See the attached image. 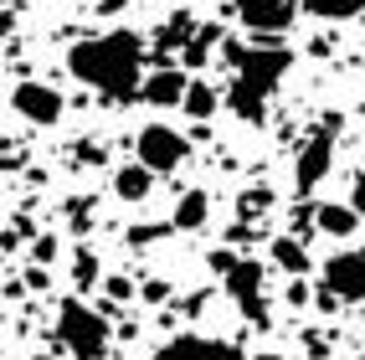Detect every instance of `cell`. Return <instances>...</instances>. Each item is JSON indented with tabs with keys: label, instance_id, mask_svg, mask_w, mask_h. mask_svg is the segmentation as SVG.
Listing matches in <instances>:
<instances>
[{
	"label": "cell",
	"instance_id": "8",
	"mask_svg": "<svg viewBox=\"0 0 365 360\" xmlns=\"http://www.w3.org/2000/svg\"><path fill=\"white\" fill-rule=\"evenodd\" d=\"M227 6L237 11V21H242L247 31H257V36H278V31L294 26V16H299L304 0H227Z\"/></svg>",
	"mask_w": 365,
	"mask_h": 360
},
{
	"label": "cell",
	"instance_id": "4",
	"mask_svg": "<svg viewBox=\"0 0 365 360\" xmlns=\"http://www.w3.org/2000/svg\"><path fill=\"white\" fill-rule=\"evenodd\" d=\"M334 139H339V113H324L319 124L304 134L299 155H294V190H299V196L319 190V180L329 175V165H334Z\"/></svg>",
	"mask_w": 365,
	"mask_h": 360
},
{
	"label": "cell",
	"instance_id": "28",
	"mask_svg": "<svg viewBox=\"0 0 365 360\" xmlns=\"http://www.w3.org/2000/svg\"><path fill=\"white\" fill-rule=\"evenodd\" d=\"M360 360H365V355H360Z\"/></svg>",
	"mask_w": 365,
	"mask_h": 360
},
{
	"label": "cell",
	"instance_id": "26",
	"mask_svg": "<svg viewBox=\"0 0 365 360\" xmlns=\"http://www.w3.org/2000/svg\"><path fill=\"white\" fill-rule=\"evenodd\" d=\"M257 360H294V355H257Z\"/></svg>",
	"mask_w": 365,
	"mask_h": 360
},
{
	"label": "cell",
	"instance_id": "6",
	"mask_svg": "<svg viewBox=\"0 0 365 360\" xmlns=\"http://www.w3.org/2000/svg\"><path fill=\"white\" fill-rule=\"evenodd\" d=\"M222 283H227L232 304L242 309V319H252V324H267V299H262V262H247V257H237L232 268L222 273Z\"/></svg>",
	"mask_w": 365,
	"mask_h": 360
},
{
	"label": "cell",
	"instance_id": "2",
	"mask_svg": "<svg viewBox=\"0 0 365 360\" xmlns=\"http://www.w3.org/2000/svg\"><path fill=\"white\" fill-rule=\"evenodd\" d=\"M232 57V83H227V108L242 118V124H262L267 103H273V93L283 88L288 67H294V52L288 46H227Z\"/></svg>",
	"mask_w": 365,
	"mask_h": 360
},
{
	"label": "cell",
	"instance_id": "3",
	"mask_svg": "<svg viewBox=\"0 0 365 360\" xmlns=\"http://www.w3.org/2000/svg\"><path fill=\"white\" fill-rule=\"evenodd\" d=\"M108 340H113V329L93 304H83V299H62L57 304V345L72 360H103Z\"/></svg>",
	"mask_w": 365,
	"mask_h": 360
},
{
	"label": "cell",
	"instance_id": "12",
	"mask_svg": "<svg viewBox=\"0 0 365 360\" xmlns=\"http://www.w3.org/2000/svg\"><path fill=\"white\" fill-rule=\"evenodd\" d=\"M150 190H155V170L144 160H129V165L113 170V196L118 201H150Z\"/></svg>",
	"mask_w": 365,
	"mask_h": 360
},
{
	"label": "cell",
	"instance_id": "16",
	"mask_svg": "<svg viewBox=\"0 0 365 360\" xmlns=\"http://www.w3.org/2000/svg\"><path fill=\"white\" fill-rule=\"evenodd\" d=\"M273 262H278L283 273L304 278V273H309V247L299 242V237H273Z\"/></svg>",
	"mask_w": 365,
	"mask_h": 360
},
{
	"label": "cell",
	"instance_id": "22",
	"mask_svg": "<svg viewBox=\"0 0 365 360\" xmlns=\"http://www.w3.org/2000/svg\"><path fill=\"white\" fill-rule=\"evenodd\" d=\"M31 257L41 262V268H46V262L57 257V237H36V247H31Z\"/></svg>",
	"mask_w": 365,
	"mask_h": 360
},
{
	"label": "cell",
	"instance_id": "25",
	"mask_svg": "<svg viewBox=\"0 0 365 360\" xmlns=\"http://www.w3.org/2000/svg\"><path fill=\"white\" fill-rule=\"evenodd\" d=\"M108 294L113 299H129V278H108Z\"/></svg>",
	"mask_w": 365,
	"mask_h": 360
},
{
	"label": "cell",
	"instance_id": "1",
	"mask_svg": "<svg viewBox=\"0 0 365 360\" xmlns=\"http://www.w3.org/2000/svg\"><path fill=\"white\" fill-rule=\"evenodd\" d=\"M139 67H144V41L129 26L103 31V36H83L67 52V72L108 103H134L139 98V88H144Z\"/></svg>",
	"mask_w": 365,
	"mask_h": 360
},
{
	"label": "cell",
	"instance_id": "11",
	"mask_svg": "<svg viewBox=\"0 0 365 360\" xmlns=\"http://www.w3.org/2000/svg\"><path fill=\"white\" fill-rule=\"evenodd\" d=\"M185 88H190V78H185L180 67H155L150 78H144L139 98L150 103V108H180L185 103Z\"/></svg>",
	"mask_w": 365,
	"mask_h": 360
},
{
	"label": "cell",
	"instance_id": "24",
	"mask_svg": "<svg viewBox=\"0 0 365 360\" xmlns=\"http://www.w3.org/2000/svg\"><path fill=\"white\" fill-rule=\"evenodd\" d=\"M350 206L365 216V170H360V175H355V185H350Z\"/></svg>",
	"mask_w": 365,
	"mask_h": 360
},
{
	"label": "cell",
	"instance_id": "19",
	"mask_svg": "<svg viewBox=\"0 0 365 360\" xmlns=\"http://www.w3.org/2000/svg\"><path fill=\"white\" fill-rule=\"evenodd\" d=\"M304 11L319 21H355L365 11V0H304Z\"/></svg>",
	"mask_w": 365,
	"mask_h": 360
},
{
	"label": "cell",
	"instance_id": "5",
	"mask_svg": "<svg viewBox=\"0 0 365 360\" xmlns=\"http://www.w3.org/2000/svg\"><path fill=\"white\" fill-rule=\"evenodd\" d=\"M134 160H144L155 175H170L190 160V139L180 129H170V124H144L139 139H134Z\"/></svg>",
	"mask_w": 365,
	"mask_h": 360
},
{
	"label": "cell",
	"instance_id": "9",
	"mask_svg": "<svg viewBox=\"0 0 365 360\" xmlns=\"http://www.w3.org/2000/svg\"><path fill=\"white\" fill-rule=\"evenodd\" d=\"M11 108L21 113V118H26V124H57V118H62V93L52 88V83H16V93H11Z\"/></svg>",
	"mask_w": 365,
	"mask_h": 360
},
{
	"label": "cell",
	"instance_id": "17",
	"mask_svg": "<svg viewBox=\"0 0 365 360\" xmlns=\"http://www.w3.org/2000/svg\"><path fill=\"white\" fill-rule=\"evenodd\" d=\"M216 103H222V93H216L211 83H201V78H190V88H185V118H211L216 113Z\"/></svg>",
	"mask_w": 365,
	"mask_h": 360
},
{
	"label": "cell",
	"instance_id": "10",
	"mask_svg": "<svg viewBox=\"0 0 365 360\" xmlns=\"http://www.w3.org/2000/svg\"><path fill=\"white\" fill-rule=\"evenodd\" d=\"M155 360H247L232 340H206V334H175L155 350Z\"/></svg>",
	"mask_w": 365,
	"mask_h": 360
},
{
	"label": "cell",
	"instance_id": "27",
	"mask_svg": "<svg viewBox=\"0 0 365 360\" xmlns=\"http://www.w3.org/2000/svg\"><path fill=\"white\" fill-rule=\"evenodd\" d=\"M41 360H46V355H41Z\"/></svg>",
	"mask_w": 365,
	"mask_h": 360
},
{
	"label": "cell",
	"instance_id": "7",
	"mask_svg": "<svg viewBox=\"0 0 365 360\" xmlns=\"http://www.w3.org/2000/svg\"><path fill=\"white\" fill-rule=\"evenodd\" d=\"M324 288L339 304H365V247H339L324 262Z\"/></svg>",
	"mask_w": 365,
	"mask_h": 360
},
{
	"label": "cell",
	"instance_id": "20",
	"mask_svg": "<svg viewBox=\"0 0 365 360\" xmlns=\"http://www.w3.org/2000/svg\"><path fill=\"white\" fill-rule=\"evenodd\" d=\"M72 278H78V288H93V278H98V262H93L88 247H78V262H72Z\"/></svg>",
	"mask_w": 365,
	"mask_h": 360
},
{
	"label": "cell",
	"instance_id": "13",
	"mask_svg": "<svg viewBox=\"0 0 365 360\" xmlns=\"http://www.w3.org/2000/svg\"><path fill=\"white\" fill-rule=\"evenodd\" d=\"M314 227H319L324 237H355V227H360V211L355 206H345V201H319L314 206Z\"/></svg>",
	"mask_w": 365,
	"mask_h": 360
},
{
	"label": "cell",
	"instance_id": "18",
	"mask_svg": "<svg viewBox=\"0 0 365 360\" xmlns=\"http://www.w3.org/2000/svg\"><path fill=\"white\" fill-rule=\"evenodd\" d=\"M190 36H196V21H190V16L180 11V16H170L165 26L155 31V46H160V52H175V46H185Z\"/></svg>",
	"mask_w": 365,
	"mask_h": 360
},
{
	"label": "cell",
	"instance_id": "15",
	"mask_svg": "<svg viewBox=\"0 0 365 360\" xmlns=\"http://www.w3.org/2000/svg\"><path fill=\"white\" fill-rule=\"evenodd\" d=\"M216 46H227V41H222V26H196V36L180 46V62H185V67H206V57L216 52Z\"/></svg>",
	"mask_w": 365,
	"mask_h": 360
},
{
	"label": "cell",
	"instance_id": "23",
	"mask_svg": "<svg viewBox=\"0 0 365 360\" xmlns=\"http://www.w3.org/2000/svg\"><path fill=\"white\" fill-rule=\"evenodd\" d=\"M170 299V283L165 278H150V283H144V304H165Z\"/></svg>",
	"mask_w": 365,
	"mask_h": 360
},
{
	"label": "cell",
	"instance_id": "21",
	"mask_svg": "<svg viewBox=\"0 0 365 360\" xmlns=\"http://www.w3.org/2000/svg\"><path fill=\"white\" fill-rule=\"evenodd\" d=\"M267 206H273V190H242V216H252V211H267Z\"/></svg>",
	"mask_w": 365,
	"mask_h": 360
},
{
	"label": "cell",
	"instance_id": "14",
	"mask_svg": "<svg viewBox=\"0 0 365 360\" xmlns=\"http://www.w3.org/2000/svg\"><path fill=\"white\" fill-rule=\"evenodd\" d=\"M206 216H211V196H206V190H185V196L175 201V216H170V227H175V232H201V227H206Z\"/></svg>",
	"mask_w": 365,
	"mask_h": 360
}]
</instances>
